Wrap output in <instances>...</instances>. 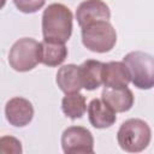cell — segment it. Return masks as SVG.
<instances>
[{
  "instance_id": "1",
  "label": "cell",
  "mask_w": 154,
  "mask_h": 154,
  "mask_svg": "<svg viewBox=\"0 0 154 154\" xmlns=\"http://www.w3.org/2000/svg\"><path fill=\"white\" fill-rule=\"evenodd\" d=\"M72 12L63 4L54 2L46 7L42 14L43 40L65 43L72 34Z\"/></svg>"
},
{
  "instance_id": "2",
  "label": "cell",
  "mask_w": 154,
  "mask_h": 154,
  "mask_svg": "<svg viewBox=\"0 0 154 154\" xmlns=\"http://www.w3.org/2000/svg\"><path fill=\"white\" fill-rule=\"evenodd\" d=\"M152 138V130L149 125L138 118L125 120L118 132L117 141L119 147L129 153H138L144 150Z\"/></svg>"
},
{
  "instance_id": "3",
  "label": "cell",
  "mask_w": 154,
  "mask_h": 154,
  "mask_svg": "<svg viewBox=\"0 0 154 154\" xmlns=\"http://www.w3.org/2000/svg\"><path fill=\"white\" fill-rule=\"evenodd\" d=\"M123 61L136 88L148 90L154 87V57L144 52L135 51L128 53L123 58Z\"/></svg>"
},
{
  "instance_id": "4",
  "label": "cell",
  "mask_w": 154,
  "mask_h": 154,
  "mask_svg": "<svg viewBox=\"0 0 154 154\" xmlns=\"http://www.w3.org/2000/svg\"><path fill=\"white\" fill-rule=\"evenodd\" d=\"M117 42V32L108 20H100L82 28V43L95 53L109 52Z\"/></svg>"
},
{
  "instance_id": "5",
  "label": "cell",
  "mask_w": 154,
  "mask_h": 154,
  "mask_svg": "<svg viewBox=\"0 0 154 154\" xmlns=\"http://www.w3.org/2000/svg\"><path fill=\"white\" fill-rule=\"evenodd\" d=\"M10 66L18 72H26L40 64V42L31 37L19 38L8 53Z\"/></svg>"
},
{
  "instance_id": "6",
  "label": "cell",
  "mask_w": 154,
  "mask_h": 154,
  "mask_svg": "<svg viewBox=\"0 0 154 154\" xmlns=\"http://www.w3.org/2000/svg\"><path fill=\"white\" fill-rule=\"evenodd\" d=\"M61 147L66 154H90L94 152V137L83 126H70L61 135Z\"/></svg>"
},
{
  "instance_id": "7",
  "label": "cell",
  "mask_w": 154,
  "mask_h": 154,
  "mask_svg": "<svg viewBox=\"0 0 154 154\" xmlns=\"http://www.w3.org/2000/svg\"><path fill=\"white\" fill-rule=\"evenodd\" d=\"M111 11L102 0H85L81 2L76 10V19L81 28L100 20H108Z\"/></svg>"
},
{
  "instance_id": "8",
  "label": "cell",
  "mask_w": 154,
  "mask_h": 154,
  "mask_svg": "<svg viewBox=\"0 0 154 154\" xmlns=\"http://www.w3.org/2000/svg\"><path fill=\"white\" fill-rule=\"evenodd\" d=\"M5 116L11 125L16 128L26 126L34 117L32 103L20 96L12 97L7 101L5 106Z\"/></svg>"
},
{
  "instance_id": "9",
  "label": "cell",
  "mask_w": 154,
  "mask_h": 154,
  "mask_svg": "<svg viewBox=\"0 0 154 154\" xmlns=\"http://www.w3.org/2000/svg\"><path fill=\"white\" fill-rule=\"evenodd\" d=\"M88 118L90 124L96 129L109 128L117 120L116 112L102 99H93L89 102Z\"/></svg>"
},
{
  "instance_id": "10",
  "label": "cell",
  "mask_w": 154,
  "mask_h": 154,
  "mask_svg": "<svg viewBox=\"0 0 154 154\" xmlns=\"http://www.w3.org/2000/svg\"><path fill=\"white\" fill-rule=\"evenodd\" d=\"M130 82V73L124 61H109L103 64L102 84L105 88H125Z\"/></svg>"
},
{
  "instance_id": "11",
  "label": "cell",
  "mask_w": 154,
  "mask_h": 154,
  "mask_svg": "<svg viewBox=\"0 0 154 154\" xmlns=\"http://www.w3.org/2000/svg\"><path fill=\"white\" fill-rule=\"evenodd\" d=\"M101 99L116 112H128L134 106V94L132 91L125 88H105L101 93Z\"/></svg>"
},
{
  "instance_id": "12",
  "label": "cell",
  "mask_w": 154,
  "mask_h": 154,
  "mask_svg": "<svg viewBox=\"0 0 154 154\" xmlns=\"http://www.w3.org/2000/svg\"><path fill=\"white\" fill-rule=\"evenodd\" d=\"M55 81L59 89L65 94L79 93V90L83 88L79 66L75 64H67L61 66L57 72Z\"/></svg>"
},
{
  "instance_id": "13",
  "label": "cell",
  "mask_w": 154,
  "mask_h": 154,
  "mask_svg": "<svg viewBox=\"0 0 154 154\" xmlns=\"http://www.w3.org/2000/svg\"><path fill=\"white\" fill-rule=\"evenodd\" d=\"M67 48L65 43L43 40L40 42V63L46 66L54 67L65 61Z\"/></svg>"
},
{
  "instance_id": "14",
  "label": "cell",
  "mask_w": 154,
  "mask_h": 154,
  "mask_svg": "<svg viewBox=\"0 0 154 154\" xmlns=\"http://www.w3.org/2000/svg\"><path fill=\"white\" fill-rule=\"evenodd\" d=\"M103 64L99 60H85L82 65H79L81 78L83 88L87 90H95L102 84V71Z\"/></svg>"
},
{
  "instance_id": "15",
  "label": "cell",
  "mask_w": 154,
  "mask_h": 154,
  "mask_svg": "<svg viewBox=\"0 0 154 154\" xmlns=\"http://www.w3.org/2000/svg\"><path fill=\"white\" fill-rule=\"evenodd\" d=\"M61 109L70 119H77L83 117L87 111V102L84 95L79 93L66 94L61 100Z\"/></svg>"
},
{
  "instance_id": "16",
  "label": "cell",
  "mask_w": 154,
  "mask_h": 154,
  "mask_svg": "<svg viewBox=\"0 0 154 154\" xmlns=\"http://www.w3.org/2000/svg\"><path fill=\"white\" fill-rule=\"evenodd\" d=\"M0 153L2 154H20L22 153V143L19 140L12 136H2L0 138Z\"/></svg>"
},
{
  "instance_id": "17",
  "label": "cell",
  "mask_w": 154,
  "mask_h": 154,
  "mask_svg": "<svg viewBox=\"0 0 154 154\" xmlns=\"http://www.w3.org/2000/svg\"><path fill=\"white\" fill-rule=\"evenodd\" d=\"M14 6L23 13H35L38 10H41L46 0H13Z\"/></svg>"
}]
</instances>
